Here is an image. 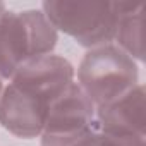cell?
Listing matches in <instances>:
<instances>
[{
	"label": "cell",
	"instance_id": "obj_2",
	"mask_svg": "<svg viewBox=\"0 0 146 146\" xmlns=\"http://www.w3.org/2000/svg\"><path fill=\"white\" fill-rule=\"evenodd\" d=\"M58 31L40 7L5 9L0 16V78L7 81L26 62L55 53Z\"/></svg>",
	"mask_w": 146,
	"mask_h": 146
},
{
	"label": "cell",
	"instance_id": "obj_1",
	"mask_svg": "<svg viewBox=\"0 0 146 146\" xmlns=\"http://www.w3.org/2000/svg\"><path fill=\"white\" fill-rule=\"evenodd\" d=\"M74 81V64L57 52L23 64L5 81L0 127L17 139H38L53 103Z\"/></svg>",
	"mask_w": 146,
	"mask_h": 146
},
{
	"label": "cell",
	"instance_id": "obj_9",
	"mask_svg": "<svg viewBox=\"0 0 146 146\" xmlns=\"http://www.w3.org/2000/svg\"><path fill=\"white\" fill-rule=\"evenodd\" d=\"M7 7H9V5H7L5 2H0V16H2V12H4V11H5Z\"/></svg>",
	"mask_w": 146,
	"mask_h": 146
},
{
	"label": "cell",
	"instance_id": "obj_10",
	"mask_svg": "<svg viewBox=\"0 0 146 146\" xmlns=\"http://www.w3.org/2000/svg\"><path fill=\"white\" fill-rule=\"evenodd\" d=\"M4 86H5V81L0 78V96H2V91H4Z\"/></svg>",
	"mask_w": 146,
	"mask_h": 146
},
{
	"label": "cell",
	"instance_id": "obj_5",
	"mask_svg": "<svg viewBox=\"0 0 146 146\" xmlns=\"http://www.w3.org/2000/svg\"><path fill=\"white\" fill-rule=\"evenodd\" d=\"M100 134L96 107L74 81L53 103L40 146H91Z\"/></svg>",
	"mask_w": 146,
	"mask_h": 146
},
{
	"label": "cell",
	"instance_id": "obj_4",
	"mask_svg": "<svg viewBox=\"0 0 146 146\" xmlns=\"http://www.w3.org/2000/svg\"><path fill=\"white\" fill-rule=\"evenodd\" d=\"M76 83L95 107H102L141 83L139 64L113 43L96 46L84 52Z\"/></svg>",
	"mask_w": 146,
	"mask_h": 146
},
{
	"label": "cell",
	"instance_id": "obj_8",
	"mask_svg": "<svg viewBox=\"0 0 146 146\" xmlns=\"http://www.w3.org/2000/svg\"><path fill=\"white\" fill-rule=\"evenodd\" d=\"M91 146H146V137H125L100 131Z\"/></svg>",
	"mask_w": 146,
	"mask_h": 146
},
{
	"label": "cell",
	"instance_id": "obj_6",
	"mask_svg": "<svg viewBox=\"0 0 146 146\" xmlns=\"http://www.w3.org/2000/svg\"><path fill=\"white\" fill-rule=\"evenodd\" d=\"M96 120L103 132L125 137H146L144 83H139L112 102L96 107Z\"/></svg>",
	"mask_w": 146,
	"mask_h": 146
},
{
	"label": "cell",
	"instance_id": "obj_3",
	"mask_svg": "<svg viewBox=\"0 0 146 146\" xmlns=\"http://www.w3.org/2000/svg\"><path fill=\"white\" fill-rule=\"evenodd\" d=\"M53 28L84 50L113 43L120 2L105 0H45L40 4Z\"/></svg>",
	"mask_w": 146,
	"mask_h": 146
},
{
	"label": "cell",
	"instance_id": "obj_7",
	"mask_svg": "<svg viewBox=\"0 0 146 146\" xmlns=\"http://www.w3.org/2000/svg\"><path fill=\"white\" fill-rule=\"evenodd\" d=\"M122 52L137 64L144 62V5L120 2V17L113 38Z\"/></svg>",
	"mask_w": 146,
	"mask_h": 146
}]
</instances>
